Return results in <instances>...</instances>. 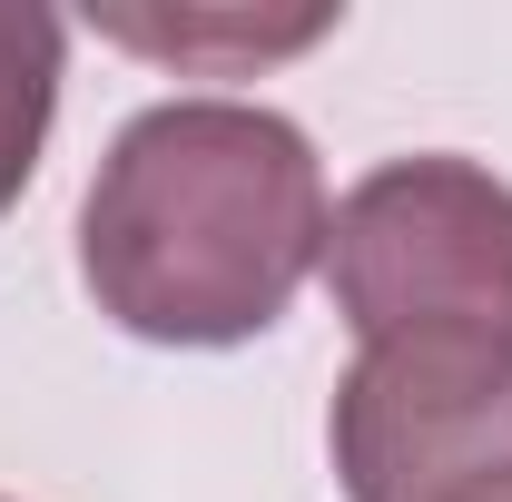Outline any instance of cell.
<instances>
[{"label": "cell", "instance_id": "5b68a950", "mask_svg": "<svg viewBox=\"0 0 512 502\" xmlns=\"http://www.w3.org/2000/svg\"><path fill=\"white\" fill-rule=\"evenodd\" d=\"M109 30L138 40V50H178V60H197V50H256V60H266V50H306L325 30V10L276 20V30H266V20H109Z\"/></svg>", "mask_w": 512, "mask_h": 502}, {"label": "cell", "instance_id": "3957f363", "mask_svg": "<svg viewBox=\"0 0 512 502\" xmlns=\"http://www.w3.org/2000/svg\"><path fill=\"white\" fill-rule=\"evenodd\" d=\"M60 40L69 30L50 10L0 0V207L40 168V138H50V109H60Z\"/></svg>", "mask_w": 512, "mask_h": 502}, {"label": "cell", "instance_id": "6da1fadb", "mask_svg": "<svg viewBox=\"0 0 512 502\" xmlns=\"http://www.w3.org/2000/svg\"><path fill=\"white\" fill-rule=\"evenodd\" d=\"M325 168L256 99H158L109 138L79 207V276L148 345H247L325 266Z\"/></svg>", "mask_w": 512, "mask_h": 502}, {"label": "cell", "instance_id": "277c9868", "mask_svg": "<svg viewBox=\"0 0 512 502\" xmlns=\"http://www.w3.org/2000/svg\"><path fill=\"white\" fill-rule=\"evenodd\" d=\"M355 502H512V394L463 414V424H444L434 443H414Z\"/></svg>", "mask_w": 512, "mask_h": 502}, {"label": "cell", "instance_id": "7a4b0ae2", "mask_svg": "<svg viewBox=\"0 0 512 502\" xmlns=\"http://www.w3.org/2000/svg\"><path fill=\"white\" fill-rule=\"evenodd\" d=\"M325 276L355 325V365L335 384L345 493L512 394V188L493 168L384 158L335 207Z\"/></svg>", "mask_w": 512, "mask_h": 502}]
</instances>
